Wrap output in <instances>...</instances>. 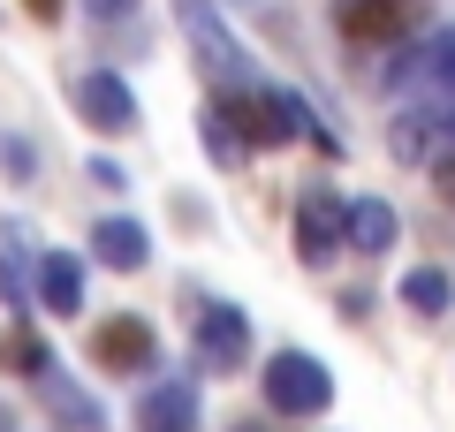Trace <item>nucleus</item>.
<instances>
[{
	"mask_svg": "<svg viewBox=\"0 0 455 432\" xmlns=\"http://www.w3.org/2000/svg\"><path fill=\"white\" fill-rule=\"evenodd\" d=\"M197 425V387L190 380H152L137 395V432H190Z\"/></svg>",
	"mask_w": 455,
	"mask_h": 432,
	"instance_id": "obj_7",
	"label": "nucleus"
},
{
	"mask_svg": "<svg viewBox=\"0 0 455 432\" xmlns=\"http://www.w3.org/2000/svg\"><path fill=\"white\" fill-rule=\"evenodd\" d=\"M349 243H357L364 258L395 251V205L387 197H349Z\"/></svg>",
	"mask_w": 455,
	"mask_h": 432,
	"instance_id": "obj_13",
	"label": "nucleus"
},
{
	"mask_svg": "<svg viewBox=\"0 0 455 432\" xmlns=\"http://www.w3.org/2000/svg\"><path fill=\"white\" fill-rule=\"evenodd\" d=\"M0 167H8L16 182H31V175H38V152H31L23 137H8V144H0Z\"/></svg>",
	"mask_w": 455,
	"mask_h": 432,
	"instance_id": "obj_16",
	"label": "nucleus"
},
{
	"mask_svg": "<svg viewBox=\"0 0 455 432\" xmlns=\"http://www.w3.org/2000/svg\"><path fill=\"white\" fill-rule=\"evenodd\" d=\"M341 31L364 38V46H379V38H403V0H341Z\"/></svg>",
	"mask_w": 455,
	"mask_h": 432,
	"instance_id": "obj_12",
	"label": "nucleus"
},
{
	"mask_svg": "<svg viewBox=\"0 0 455 432\" xmlns=\"http://www.w3.org/2000/svg\"><path fill=\"white\" fill-rule=\"evenodd\" d=\"M197 137H205V152H212L220 167H243V160H251V137L235 129V114H228V107H205V122H197Z\"/></svg>",
	"mask_w": 455,
	"mask_h": 432,
	"instance_id": "obj_14",
	"label": "nucleus"
},
{
	"mask_svg": "<svg viewBox=\"0 0 455 432\" xmlns=\"http://www.w3.org/2000/svg\"><path fill=\"white\" fill-rule=\"evenodd\" d=\"M92 8H122V0H92Z\"/></svg>",
	"mask_w": 455,
	"mask_h": 432,
	"instance_id": "obj_20",
	"label": "nucleus"
},
{
	"mask_svg": "<svg viewBox=\"0 0 455 432\" xmlns=\"http://www.w3.org/2000/svg\"><path fill=\"white\" fill-rule=\"evenodd\" d=\"M31 288H38L31 236H23V220H0V296H8L16 311H31Z\"/></svg>",
	"mask_w": 455,
	"mask_h": 432,
	"instance_id": "obj_11",
	"label": "nucleus"
},
{
	"mask_svg": "<svg viewBox=\"0 0 455 432\" xmlns=\"http://www.w3.org/2000/svg\"><path fill=\"white\" fill-rule=\"evenodd\" d=\"M395 92H418V99H455V31H433L418 46H403L387 61Z\"/></svg>",
	"mask_w": 455,
	"mask_h": 432,
	"instance_id": "obj_3",
	"label": "nucleus"
},
{
	"mask_svg": "<svg viewBox=\"0 0 455 432\" xmlns=\"http://www.w3.org/2000/svg\"><path fill=\"white\" fill-rule=\"evenodd\" d=\"M76 114L92 129H107V137L137 129V99H130V84L114 76V68H84V76H76Z\"/></svg>",
	"mask_w": 455,
	"mask_h": 432,
	"instance_id": "obj_5",
	"label": "nucleus"
},
{
	"mask_svg": "<svg viewBox=\"0 0 455 432\" xmlns=\"http://www.w3.org/2000/svg\"><path fill=\"white\" fill-rule=\"evenodd\" d=\"M8 364H16V372H46V349H38L31 334H16V341H8Z\"/></svg>",
	"mask_w": 455,
	"mask_h": 432,
	"instance_id": "obj_17",
	"label": "nucleus"
},
{
	"mask_svg": "<svg viewBox=\"0 0 455 432\" xmlns=\"http://www.w3.org/2000/svg\"><path fill=\"white\" fill-rule=\"evenodd\" d=\"M175 16H182V31H190L197 61H205V68H220V84H228V92H243V84H266V76H259V61H251V53L235 46V38H228V23L212 16L205 0H175Z\"/></svg>",
	"mask_w": 455,
	"mask_h": 432,
	"instance_id": "obj_2",
	"label": "nucleus"
},
{
	"mask_svg": "<svg viewBox=\"0 0 455 432\" xmlns=\"http://www.w3.org/2000/svg\"><path fill=\"white\" fill-rule=\"evenodd\" d=\"M266 402H274L281 417H319V410H334V372H326L319 356H304V349H274V364H266Z\"/></svg>",
	"mask_w": 455,
	"mask_h": 432,
	"instance_id": "obj_1",
	"label": "nucleus"
},
{
	"mask_svg": "<svg viewBox=\"0 0 455 432\" xmlns=\"http://www.w3.org/2000/svg\"><path fill=\"white\" fill-rule=\"evenodd\" d=\"M38 304H46L53 319H76L84 311V266L68 251H38Z\"/></svg>",
	"mask_w": 455,
	"mask_h": 432,
	"instance_id": "obj_10",
	"label": "nucleus"
},
{
	"mask_svg": "<svg viewBox=\"0 0 455 432\" xmlns=\"http://www.w3.org/2000/svg\"><path fill=\"white\" fill-rule=\"evenodd\" d=\"M403 304L418 311V319H440V311L455 304V281L440 266H418V273H403Z\"/></svg>",
	"mask_w": 455,
	"mask_h": 432,
	"instance_id": "obj_15",
	"label": "nucleus"
},
{
	"mask_svg": "<svg viewBox=\"0 0 455 432\" xmlns=\"http://www.w3.org/2000/svg\"><path fill=\"white\" fill-rule=\"evenodd\" d=\"M92 258L114 273H137V266H152V236L130 212H107V220H92Z\"/></svg>",
	"mask_w": 455,
	"mask_h": 432,
	"instance_id": "obj_8",
	"label": "nucleus"
},
{
	"mask_svg": "<svg viewBox=\"0 0 455 432\" xmlns=\"http://www.w3.org/2000/svg\"><path fill=\"white\" fill-rule=\"evenodd\" d=\"M0 432H16V417H8V410H0Z\"/></svg>",
	"mask_w": 455,
	"mask_h": 432,
	"instance_id": "obj_19",
	"label": "nucleus"
},
{
	"mask_svg": "<svg viewBox=\"0 0 455 432\" xmlns=\"http://www.w3.org/2000/svg\"><path fill=\"white\" fill-rule=\"evenodd\" d=\"M243 349H251V319L235 304H205L197 311V356H205L212 372H235Z\"/></svg>",
	"mask_w": 455,
	"mask_h": 432,
	"instance_id": "obj_6",
	"label": "nucleus"
},
{
	"mask_svg": "<svg viewBox=\"0 0 455 432\" xmlns=\"http://www.w3.org/2000/svg\"><path fill=\"white\" fill-rule=\"evenodd\" d=\"M31 16H38V23H53V16H61V0H31Z\"/></svg>",
	"mask_w": 455,
	"mask_h": 432,
	"instance_id": "obj_18",
	"label": "nucleus"
},
{
	"mask_svg": "<svg viewBox=\"0 0 455 432\" xmlns=\"http://www.w3.org/2000/svg\"><path fill=\"white\" fill-rule=\"evenodd\" d=\"M349 243V205H334L326 190L296 197V258L304 266H334V251Z\"/></svg>",
	"mask_w": 455,
	"mask_h": 432,
	"instance_id": "obj_4",
	"label": "nucleus"
},
{
	"mask_svg": "<svg viewBox=\"0 0 455 432\" xmlns=\"http://www.w3.org/2000/svg\"><path fill=\"white\" fill-rule=\"evenodd\" d=\"M92 349H99V364H107V372H152L160 341H152V326H145V319H107Z\"/></svg>",
	"mask_w": 455,
	"mask_h": 432,
	"instance_id": "obj_9",
	"label": "nucleus"
}]
</instances>
